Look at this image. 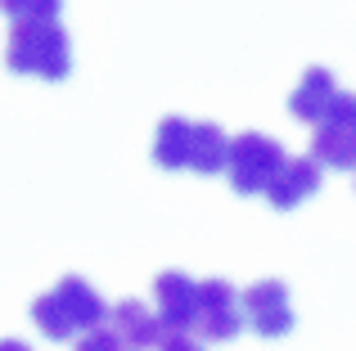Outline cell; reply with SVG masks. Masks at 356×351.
<instances>
[{
    "instance_id": "5b68a950",
    "label": "cell",
    "mask_w": 356,
    "mask_h": 351,
    "mask_svg": "<svg viewBox=\"0 0 356 351\" xmlns=\"http://www.w3.org/2000/svg\"><path fill=\"white\" fill-rule=\"evenodd\" d=\"M280 162H284V144L275 135H261V131L235 135L226 149V176L235 185V194H261Z\"/></svg>"
},
{
    "instance_id": "8fae6325",
    "label": "cell",
    "mask_w": 356,
    "mask_h": 351,
    "mask_svg": "<svg viewBox=\"0 0 356 351\" xmlns=\"http://www.w3.org/2000/svg\"><path fill=\"white\" fill-rule=\"evenodd\" d=\"M334 95H339V81H334L330 68H307V77L298 81V90L289 95V113L298 117V122H321L325 113H330Z\"/></svg>"
},
{
    "instance_id": "9a60e30c",
    "label": "cell",
    "mask_w": 356,
    "mask_h": 351,
    "mask_svg": "<svg viewBox=\"0 0 356 351\" xmlns=\"http://www.w3.org/2000/svg\"><path fill=\"white\" fill-rule=\"evenodd\" d=\"M118 351H131V347H118Z\"/></svg>"
},
{
    "instance_id": "8992f818",
    "label": "cell",
    "mask_w": 356,
    "mask_h": 351,
    "mask_svg": "<svg viewBox=\"0 0 356 351\" xmlns=\"http://www.w3.org/2000/svg\"><path fill=\"white\" fill-rule=\"evenodd\" d=\"M239 329H243V311H239V293L230 289V280H199L190 334L199 343H230Z\"/></svg>"
},
{
    "instance_id": "52a82bcc",
    "label": "cell",
    "mask_w": 356,
    "mask_h": 351,
    "mask_svg": "<svg viewBox=\"0 0 356 351\" xmlns=\"http://www.w3.org/2000/svg\"><path fill=\"white\" fill-rule=\"evenodd\" d=\"M239 311H243V325H252L261 338H284L298 320L293 302H289V289L280 280H257L252 289H243Z\"/></svg>"
},
{
    "instance_id": "6da1fadb",
    "label": "cell",
    "mask_w": 356,
    "mask_h": 351,
    "mask_svg": "<svg viewBox=\"0 0 356 351\" xmlns=\"http://www.w3.org/2000/svg\"><path fill=\"white\" fill-rule=\"evenodd\" d=\"M226 131L217 122H190V117H163L154 135V162L167 171H226Z\"/></svg>"
},
{
    "instance_id": "7a4b0ae2",
    "label": "cell",
    "mask_w": 356,
    "mask_h": 351,
    "mask_svg": "<svg viewBox=\"0 0 356 351\" xmlns=\"http://www.w3.org/2000/svg\"><path fill=\"white\" fill-rule=\"evenodd\" d=\"M32 320H36V329H41L45 338L68 343V338H81L86 329L104 325L108 307L81 275H68V280H59L50 293H41V298L32 302Z\"/></svg>"
},
{
    "instance_id": "7c38bea8",
    "label": "cell",
    "mask_w": 356,
    "mask_h": 351,
    "mask_svg": "<svg viewBox=\"0 0 356 351\" xmlns=\"http://www.w3.org/2000/svg\"><path fill=\"white\" fill-rule=\"evenodd\" d=\"M59 5L63 0H0L14 23H32V18H59Z\"/></svg>"
},
{
    "instance_id": "9c48e42d",
    "label": "cell",
    "mask_w": 356,
    "mask_h": 351,
    "mask_svg": "<svg viewBox=\"0 0 356 351\" xmlns=\"http://www.w3.org/2000/svg\"><path fill=\"white\" fill-rule=\"evenodd\" d=\"M316 189H321V167H316L312 158H289L284 153V162L275 167V176H270V185H266V198L275 203L280 212H289V207H298V203H307Z\"/></svg>"
},
{
    "instance_id": "30bf717a",
    "label": "cell",
    "mask_w": 356,
    "mask_h": 351,
    "mask_svg": "<svg viewBox=\"0 0 356 351\" xmlns=\"http://www.w3.org/2000/svg\"><path fill=\"white\" fill-rule=\"evenodd\" d=\"M108 329H113L131 351H154L158 343H163V325H158V316L145 307V302H136V298L118 302V307L108 311Z\"/></svg>"
},
{
    "instance_id": "277c9868",
    "label": "cell",
    "mask_w": 356,
    "mask_h": 351,
    "mask_svg": "<svg viewBox=\"0 0 356 351\" xmlns=\"http://www.w3.org/2000/svg\"><path fill=\"white\" fill-rule=\"evenodd\" d=\"M312 162L334 171H356V95H348V90H339L330 113L316 122Z\"/></svg>"
},
{
    "instance_id": "4fadbf2b",
    "label": "cell",
    "mask_w": 356,
    "mask_h": 351,
    "mask_svg": "<svg viewBox=\"0 0 356 351\" xmlns=\"http://www.w3.org/2000/svg\"><path fill=\"white\" fill-rule=\"evenodd\" d=\"M158 351H203V347L194 343L190 334H163V343H158Z\"/></svg>"
},
{
    "instance_id": "3957f363",
    "label": "cell",
    "mask_w": 356,
    "mask_h": 351,
    "mask_svg": "<svg viewBox=\"0 0 356 351\" xmlns=\"http://www.w3.org/2000/svg\"><path fill=\"white\" fill-rule=\"evenodd\" d=\"M5 63L9 72H23V77L63 81L72 72V41L59 27V18L14 23L9 27V45H5Z\"/></svg>"
},
{
    "instance_id": "5bb4252c",
    "label": "cell",
    "mask_w": 356,
    "mask_h": 351,
    "mask_svg": "<svg viewBox=\"0 0 356 351\" xmlns=\"http://www.w3.org/2000/svg\"><path fill=\"white\" fill-rule=\"evenodd\" d=\"M0 351H32V347L18 343V338H5V343H0Z\"/></svg>"
},
{
    "instance_id": "ba28073f",
    "label": "cell",
    "mask_w": 356,
    "mask_h": 351,
    "mask_svg": "<svg viewBox=\"0 0 356 351\" xmlns=\"http://www.w3.org/2000/svg\"><path fill=\"white\" fill-rule=\"evenodd\" d=\"M194 293H199V280H190L185 271H163L154 280V302H158V325H163V334H190Z\"/></svg>"
}]
</instances>
